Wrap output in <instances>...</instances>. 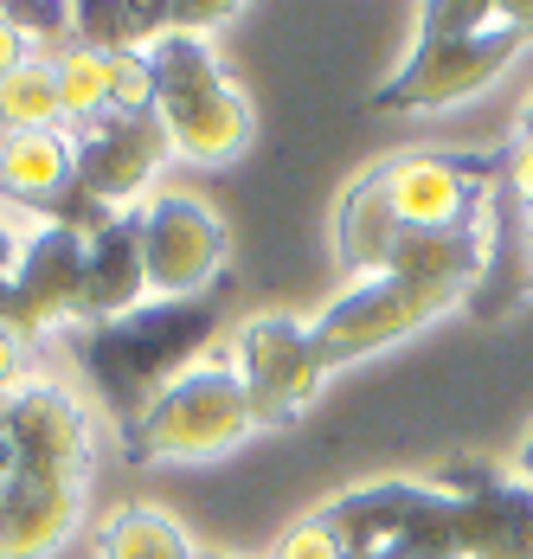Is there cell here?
<instances>
[{
    "mask_svg": "<svg viewBox=\"0 0 533 559\" xmlns=\"http://www.w3.org/2000/svg\"><path fill=\"white\" fill-rule=\"evenodd\" d=\"M533 46V7H488V0H430L418 13V39L405 64L379 84V116H425L450 110L488 91L514 58Z\"/></svg>",
    "mask_w": 533,
    "mask_h": 559,
    "instance_id": "cell-1",
    "label": "cell"
},
{
    "mask_svg": "<svg viewBox=\"0 0 533 559\" xmlns=\"http://www.w3.org/2000/svg\"><path fill=\"white\" fill-rule=\"evenodd\" d=\"M218 335V309L200 302H142L116 322H97L78 335V354L91 367V380L104 386L116 412H149L161 392L187 373V360L206 354V341Z\"/></svg>",
    "mask_w": 533,
    "mask_h": 559,
    "instance_id": "cell-2",
    "label": "cell"
},
{
    "mask_svg": "<svg viewBox=\"0 0 533 559\" xmlns=\"http://www.w3.org/2000/svg\"><path fill=\"white\" fill-rule=\"evenodd\" d=\"M155 116L180 162H232L251 148V104L225 78L206 33H167L149 46Z\"/></svg>",
    "mask_w": 533,
    "mask_h": 559,
    "instance_id": "cell-3",
    "label": "cell"
},
{
    "mask_svg": "<svg viewBox=\"0 0 533 559\" xmlns=\"http://www.w3.org/2000/svg\"><path fill=\"white\" fill-rule=\"evenodd\" d=\"M251 431L258 418H251V399L238 386L232 360H206V367H187L129 425V456L135 463H206V456L238 450Z\"/></svg>",
    "mask_w": 533,
    "mask_h": 559,
    "instance_id": "cell-4",
    "label": "cell"
},
{
    "mask_svg": "<svg viewBox=\"0 0 533 559\" xmlns=\"http://www.w3.org/2000/svg\"><path fill=\"white\" fill-rule=\"evenodd\" d=\"M321 521L347 559H457V496L437 483H360Z\"/></svg>",
    "mask_w": 533,
    "mask_h": 559,
    "instance_id": "cell-5",
    "label": "cell"
},
{
    "mask_svg": "<svg viewBox=\"0 0 533 559\" xmlns=\"http://www.w3.org/2000/svg\"><path fill=\"white\" fill-rule=\"evenodd\" d=\"M508 155H457V148H437V155H399V162H379V187H386V206L399 231H457V225L482 219V200L501 187Z\"/></svg>",
    "mask_w": 533,
    "mask_h": 559,
    "instance_id": "cell-6",
    "label": "cell"
},
{
    "mask_svg": "<svg viewBox=\"0 0 533 559\" xmlns=\"http://www.w3.org/2000/svg\"><path fill=\"white\" fill-rule=\"evenodd\" d=\"M232 373H238V386L251 399L258 431L264 425H296L316 405L321 380H328L316 335L296 316H251L238 329V341H232Z\"/></svg>",
    "mask_w": 533,
    "mask_h": 559,
    "instance_id": "cell-7",
    "label": "cell"
},
{
    "mask_svg": "<svg viewBox=\"0 0 533 559\" xmlns=\"http://www.w3.org/2000/svg\"><path fill=\"white\" fill-rule=\"evenodd\" d=\"M142 264L155 302H200L225 271V225L193 193H155L142 206Z\"/></svg>",
    "mask_w": 533,
    "mask_h": 559,
    "instance_id": "cell-8",
    "label": "cell"
},
{
    "mask_svg": "<svg viewBox=\"0 0 533 559\" xmlns=\"http://www.w3.org/2000/svg\"><path fill=\"white\" fill-rule=\"evenodd\" d=\"M167 155L174 148H167V129H161L155 110H135V116L109 110L97 122H84V129H71V174H78V187L91 200H104L109 213L135 206L155 187Z\"/></svg>",
    "mask_w": 533,
    "mask_h": 559,
    "instance_id": "cell-9",
    "label": "cell"
},
{
    "mask_svg": "<svg viewBox=\"0 0 533 559\" xmlns=\"http://www.w3.org/2000/svg\"><path fill=\"white\" fill-rule=\"evenodd\" d=\"M430 316H443V302L425 296L418 283L405 277H360L341 302H328L309 335H316V354L321 367H341V360H360V354H379L392 341L418 335Z\"/></svg>",
    "mask_w": 533,
    "mask_h": 559,
    "instance_id": "cell-10",
    "label": "cell"
},
{
    "mask_svg": "<svg viewBox=\"0 0 533 559\" xmlns=\"http://www.w3.org/2000/svg\"><path fill=\"white\" fill-rule=\"evenodd\" d=\"M457 496V559H533V489L457 456L443 483Z\"/></svg>",
    "mask_w": 533,
    "mask_h": 559,
    "instance_id": "cell-11",
    "label": "cell"
},
{
    "mask_svg": "<svg viewBox=\"0 0 533 559\" xmlns=\"http://www.w3.org/2000/svg\"><path fill=\"white\" fill-rule=\"evenodd\" d=\"M7 438H13V463L20 469H46V476H71L91 483V412L71 399L58 380H20L7 399Z\"/></svg>",
    "mask_w": 533,
    "mask_h": 559,
    "instance_id": "cell-12",
    "label": "cell"
},
{
    "mask_svg": "<svg viewBox=\"0 0 533 559\" xmlns=\"http://www.w3.org/2000/svg\"><path fill=\"white\" fill-rule=\"evenodd\" d=\"M84 514V483L46 469H7L0 476V559H52Z\"/></svg>",
    "mask_w": 533,
    "mask_h": 559,
    "instance_id": "cell-13",
    "label": "cell"
},
{
    "mask_svg": "<svg viewBox=\"0 0 533 559\" xmlns=\"http://www.w3.org/2000/svg\"><path fill=\"white\" fill-rule=\"evenodd\" d=\"M142 302H149L142 213H116L97 238H84V309H78V322L97 329V322H116Z\"/></svg>",
    "mask_w": 533,
    "mask_h": 559,
    "instance_id": "cell-14",
    "label": "cell"
},
{
    "mask_svg": "<svg viewBox=\"0 0 533 559\" xmlns=\"http://www.w3.org/2000/svg\"><path fill=\"white\" fill-rule=\"evenodd\" d=\"M64 187H71V129L0 135V200L46 213Z\"/></svg>",
    "mask_w": 533,
    "mask_h": 559,
    "instance_id": "cell-15",
    "label": "cell"
},
{
    "mask_svg": "<svg viewBox=\"0 0 533 559\" xmlns=\"http://www.w3.org/2000/svg\"><path fill=\"white\" fill-rule=\"evenodd\" d=\"M392 238H399V219L386 206V187H379V168H367L347 193H341V213H334V245H341V264L360 271V277H379L386 258H392Z\"/></svg>",
    "mask_w": 533,
    "mask_h": 559,
    "instance_id": "cell-16",
    "label": "cell"
},
{
    "mask_svg": "<svg viewBox=\"0 0 533 559\" xmlns=\"http://www.w3.org/2000/svg\"><path fill=\"white\" fill-rule=\"evenodd\" d=\"M97 559H200V554H193V540L174 514L129 502L97 527Z\"/></svg>",
    "mask_w": 533,
    "mask_h": 559,
    "instance_id": "cell-17",
    "label": "cell"
},
{
    "mask_svg": "<svg viewBox=\"0 0 533 559\" xmlns=\"http://www.w3.org/2000/svg\"><path fill=\"white\" fill-rule=\"evenodd\" d=\"M33 129H64L58 64L46 52H33L20 71L0 78V135H33Z\"/></svg>",
    "mask_w": 533,
    "mask_h": 559,
    "instance_id": "cell-18",
    "label": "cell"
},
{
    "mask_svg": "<svg viewBox=\"0 0 533 559\" xmlns=\"http://www.w3.org/2000/svg\"><path fill=\"white\" fill-rule=\"evenodd\" d=\"M52 64H58V110H64L71 129L109 116V52L64 39V46H52Z\"/></svg>",
    "mask_w": 533,
    "mask_h": 559,
    "instance_id": "cell-19",
    "label": "cell"
},
{
    "mask_svg": "<svg viewBox=\"0 0 533 559\" xmlns=\"http://www.w3.org/2000/svg\"><path fill=\"white\" fill-rule=\"evenodd\" d=\"M276 559H347V554H341V540L328 534V521L309 514V521H296V527L276 540Z\"/></svg>",
    "mask_w": 533,
    "mask_h": 559,
    "instance_id": "cell-20",
    "label": "cell"
},
{
    "mask_svg": "<svg viewBox=\"0 0 533 559\" xmlns=\"http://www.w3.org/2000/svg\"><path fill=\"white\" fill-rule=\"evenodd\" d=\"M501 155H508V168H501V187H508L521 206H533V142H521V135H514Z\"/></svg>",
    "mask_w": 533,
    "mask_h": 559,
    "instance_id": "cell-21",
    "label": "cell"
},
{
    "mask_svg": "<svg viewBox=\"0 0 533 559\" xmlns=\"http://www.w3.org/2000/svg\"><path fill=\"white\" fill-rule=\"evenodd\" d=\"M26 58H33V39H26V33L13 26V13L0 7V78H7V71H20Z\"/></svg>",
    "mask_w": 533,
    "mask_h": 559,
    "instance_id": "cell-22",
    "label": "cell"
},
{
    "mask_svg": "<svg viewBox=\"0 0 533 559\" xmlns=\"http://www.w3.org/2000/svg\"><path fill=\"white\" fill-rule=\"evenodd\" d=\"M20 367H26V341L13 335V329H0V399L20 392Z\"/></svg>",
    "mask_w": 533,
    "mask_h": 559,
    "instance_id": "cell-23",
    "label": "cell"
},
{
    "mask_svg": "<svg viewBox=\"0 0 533 559\" xmlns=\"http://www.w3.org/2000/svg\"><path fill=\"white\" fill-rule=\"evenodd\" d=\"M20 245H26V238H20V225L0 219V277H13V264H20Z\"/></svg>",
    "mask_w": 533,
    "mask_h": 559,
    "instance_id": "cell-24",
    "label": "cell"
},
{
    "mask_svg": "<svg viewBox=\"0 0 533 559\" xmlns=\"http://www.w3.org/2000/svg\"><path fill=\"white\" fill-rule=\"evenodd\" d=\"M13 469V438H7V399H0V476Z\"/></svg>",
    "mask_w": 533,
    "mask_h": 559,
    "instance_id": "cell-25",
    "label": "cell"
},
{
    "mask_svg": "<svg viewBox=\"0 0 533 559\" xmlns=\"http://www.w3.org/2000/svg\"><path fill=\"white\" fill-rule=\"evenodd\" d=\"M514 469H521V483L533 489V431L521 438V456H514Z\"/></svg>",
    "mask_w": 533,
    "mask_h": 559,
    "instance_id": "cell-26",
    "label": "cell"
},
{
    "mask_svg": "<svg viewBox=\"0 0 533 559\" xmlns=\"http://www.w3.org/2000/svg\"><path fill=\"white\" fill-rule=\"evenodd\" d=\"M514 135H521V142H533V91L521 97V122H514Z\"/></svg>",
    "mask_w": 533,
    "mask_h": 559,
    "instance_id": "cell-27",
    "label": "cell"
},
{
    "mask_svg": "<svg viewBox=\"0 0 533 559\" xmlns=\"http://www.w3.org/2000/svg\"><path fill=\"white\" fill-rule=\"evenodd\" d=\"M200 559H225V554H200Z\"/></svg>",
    "mask_w": 533,
    "mask_h": 559,
    "instance_id": "cell-28",
    "label": "cell"
}]
</instances>
